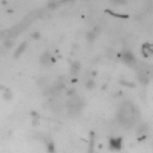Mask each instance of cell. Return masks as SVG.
Here are the masks:
<instances>
[{
    "label": "cell",
    "instance_id": "cell-1",
    "mask_svg": "<svg viewBox=\"0 0 153 153\" xmlns=\"http://www.w3.org/2000/svg\"><path fill=\"white\" fill-rule=\"evenodd\" d=\"M96 38H97V32H96V30H90V31L86 32V41H88V42L92 43Z\"/></svg>",
    "mask_w": 153,
    "mask_h": 153
},
{
    "label": "cell",
    "instance_id": "cell-2",
    "mask_svg": "<svg viewBox=\"0 0 153 153\" xmlns=\"http://www.w3.org/2000/svg\"><path fill=\"white\" fill-rule=\"evenodd\" d=\"M25 47H26V42H24V43H23V44L19 47V49H18V50H17V53H16V56H17L18 54H21V53H22V51L25 49Z\"/></svg>",
    "mask_w": 153,
    "mask_h": 153
},
{
    "label": "cell",
    "instance_id": "cell-3",
    "mask_svg": "<svg viewBox=\"0 0 153 153\" xmlns=\"http://www.w3.org/2000/svg\"><path fill=\"white\" fill-rule=\"evenodd\" d=\"M40 37H41V34H40L38 31H36V32L32 34V38H34V40H38Z\"/></svg>",
    "mask_w": 153,
    "mask_h": 153
},
{
    "label": "cell",
    "instance_id": "cell-4",
    "mask_svg": "<svg viewBox=\"0 0 153 153\" xmlns=\"http://www.w3.org/2000/svg\"><path fill=\"white\" fill-rule=\"evenodd\" d=\"M85 1H88V0H85Z\"/></svg>",
    "mask_w": 153,
    "mask_h": 153
}]
</instances>
